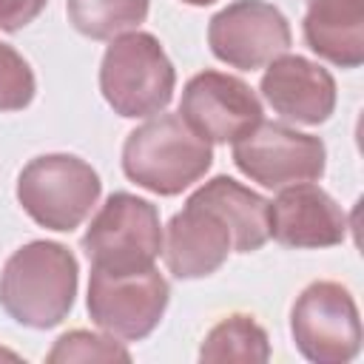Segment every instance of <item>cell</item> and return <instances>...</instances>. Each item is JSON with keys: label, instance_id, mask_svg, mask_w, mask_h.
Returning <instances> with one entry per match:
<instances>
[{"label": "cell", "instance_id": "ffe728a7", "mask_svg": "<svg viewBox=\"0 0 364 364\" xmlns=\"http://www.w3.org/2000/svg\"><path fill=\"white\" fill-rule=\"evenodd\" d=\"M48 0H0V31H20L28 26Z\"/></svg>", "mask_w": 364, "mask_h": 364}, {"label": "cell", "instance_id": "30bf717a", "mask_svg": "<svg viewBox=\"0 0 364 364\" xmlns=\"http://www.w3.org/2000/svg\"><path fill=\"white\" fill-rule=\"evenodd\" d=\"M179 117L208 142H236L262 122V100L233 74L199 71L182 88Z\"/></svg>", "mask_w": 364, "mask_h": 364}, {"label": "cell", "instance_id": "7a4b0ae2", "mask_svg": "<svg viewBox=\"0 0 364 364\" xmlns=\"http://www.w3.org/2000/svg\"><path fill=\"white\" fill-rule=\"evenodd\" d=\"M213 162L210 142L179 114H154L122 145V171L156 196H176L199 182Z\"/></svg>", "mask_w": 364, "mask_h": 364}, {"label": "cell", "instance_id": "e0dca14e", "mask_svg": "<svg viewBox=\"0 0 364 364\" xmlns=\"http://www.w3.org/2000/svg\"><path fill=\"white\" fill-rule=\"evenodd\" d=\"M151 0H65L71 26L91 40H114L145 23Z\"/></svg>", "mask_w": 364, "mask_h": 364}, {"label": "cell", "instance_id": "9c48e42d", "mask_svg": "<svg viewBox=\"0 0 364 364\" xmlns=\"http://www.w3.org/2000/svg\"><path fill=\"white\" fill-rule=\"evenodd\" d=\"M290 23L267 0H236L208 23V46L216 60L239 71H253L287 54Z\"/></svg>", "mask_w": 364, "mask_h": 364}, {"label": "cell", "instance_id": "2e32d148", "mask_svg": "<svg viewBox=\"0 0 364 364\" xmlns=\"http://www.w3.org/2000/svg\"><path fill=\"white\" fill-rule=\"evenodd\" d=\"M270 341L264 327L247 313H230L205 336L199 361H267Z\"/></svg>", "mask_w": 364, "mask_h": 364}, {"label": "cell", "instance_id": "9a60e30c", "mask_svg": "<svg viewBox=\"0 0 364 364\" xmlns=\"http://www.w3.org/2000/svg\"><path fill=\"white\" fill-rule=\"evenodd\" d=\"M193 193L202 196L208 205H213L219 216L228 222L233 233V253H253L270 239V225H267L270 202L256 191L245 188L242 182L230 176H213Z\"/></svg>", "mask_w": 364, "mask_h": 364}, {"label": "cell", "instance_id": "5bb4252c", "mask_svg": "<svg viewBox=\"0 0 364 364\" xmlns=\"http://www.w3.org/2000/svg\"><path fill=\"white\" fill-rule=\"evenodd\" d=\"M304 43L338 68L364 63V0H307Z\"/></svg>", "mask_w": 364, "mask_h": 364}, {"label": "cell", "instance_id": "52a82bcc", "mask_svg": "<svg viewBox=\"0 0 364 364\" xmlns=\"http://www.w3.org/2000/svg\"><path fill=\"white\" fill-rule=\"evenodd\" d=\"M290 333L307 361H353L361 350V318L355 299L338 282L307 284L290 310Z\"/></svg>", "mask_w": 364, "mask_h": 364}, {"label": "cell", "instance_id": "ba28073f", "mask_svg": "<svg viewBox=\"0 0 364 364\" xmlns=\"http://www.w3.org/2000/svg\"><path fill=\"white\" fill-rule=\"evenodd\" d=\"M233 162L262 188L282 191L299 182L321 179L327 148L313 134H301L284 122L262 119L233 142Z\"/></svg>", "mask_w": 364, "mask_h": 364}, {"label": "cell", "instance_id": "3957f363", "mask_svg": "<svg viewBox=\"0 0 364 364\" xmlns=\"http://www.w3.org/2000/svg\"><path fill=\"white\" fill-rule=\"evenodd\" d=\"M176 85L173 63L148 31H125L111 40L100 65V91L114 114L139 119L168 108Z\"/></svg>", "mask_w": 364, "mask_h": 364}, {"label": "cell", "instance_id": "ac0fdd59", "mask_svg": "<svg viewBox=\"0 0 364 364\" xmlns=\"http://www.w3.org/2000/svg\"><path fill=\"white\" fill-rule=\"evenodd\" d=\"M48 361H131V353L114 341V336L71 330L54 341Z\"/></svg>", "mask_w": 364, "mask_h": 364}, {"label": "cell", "instance_id": "44dd1931", "mask_svg": "<svg viewBox=\"0 0 364 364\" xmlns=\"http://www.w3.org/2000/svg\"><path fill=\"white\" fill-rule=\"evenodd\" d=\"M182 3H188V6H210L216 0H182Z\"/></svg>", "mask_w": 364, "mask_h": 364}, {"label": "cell", "instance_id": "5b68a950", "mask_svg": "<svg viewBox=\"0 0 364 364\" xmlns=\"http://www.w3.org/2000/svg\"><path fill=\"white\" fill-rule=\"evenodd\" d=\"M171 299L168 279L156 264L136 270L91 267L88 279V316L114 338L139 341L156 330Z\"/></svg>", "mask_w": 364, "mask_h": 364}, {"label": "cell", "instance_id": "6da1fadb", "mask_svg": "<svg viewBox=\"0 0 364 364\" xmlns=\"http://www.w3.org/2000/svg\"><path fill=\"white\" fill-rule=\"evenodd\" d=\"M80 267L74 253L48 239L17 247L0 273V307L23 327H57L74 307Z\"/></svg>", "mask_w": 364, "mask_h": 364}, {"label": "cell", "instance_id": "d6986e66", "mask_svg": "<svg viewBox=\"0 0 364 364\" xmlns=\"http://www.w3.org/2000/svg\"><path fill=\"white\" fill-rule=\"evenodd\" d=\"M37 91V80L26 57L0 43V111H23Z\"/></svg>", "mask_w": 364, "mask_h": 364}, {"label": "cell", "instance_id": "7c38bea8", "mask_svg": "<svg viewBox=\"0 0 364 364\" xmlns=\"http://www.w3.org/2000/svg\"><path fill=\"white\" fill-rule=\"evenodd\" d=\"M267 225L279 245L296 250L333 247L347 236V216L341 205L313 182L282 188L267 208Z\"/></svg>", "mask_w": 364, "mask_h": 364}, {"label": "cell", "instance_id": "8fae6325", "mask_svg": "<svg viewBox=\"0 0 364 364\" xmlns=\"http://www.w3.org/2000/svg\"><path fill=\"white\" fill-rule=\"evenodd\" d=\"M165 264L176 279H202L216 273L233 250V233L213 205L191 193L185 208L171 216L162 236Z\"/></svg>", "mask_w": 364, "mask_h": 364}, {"label": "cell", "instance_id": "4fadbf2b", "mask_svg": "<svg viewBox=\"0 0 364 364\" xmlns=\"http://www.w3.org/2000/svg\"><path fill=\"white\" fill-rule=\"evenodd\" d=\"M259 88L279 117L301 125H321L336 111L333 74L299 54H282L270 60Z\"/></svg>", "mask_w": 364, "mask_h": 364}, {"label": "cell", "instance_id": "277c9868", "mask_svg": "<svg viewBox=\"0 0 364 364\" xmlns=\"http://www.w3.org/2000/svg\"><path fill=\"white\" fill-rule=\"evenodd\" d=\"M102 193L100 173L74 154L34 156L17 176V202L48 230L68 233L82 225Z\"/></svg>", "mask_w": 364, "mask_h": 364}, {"label": "cell", "instance_id": "8992f818", "mask_svg": "<svg viewBox=\"0 0 364 364\" xmlns=\"http://www.w3.org/2000/svg\"><path fill=\"white\" fill-rule=\"evenodd\" d=\"M82 250L91 259V267L102 270H136L154 264L162 253L156 205L128 191L111 193L85 228Z\"/></svg>", "mask_w": 364, "mask_h": 364}]
</instances>
